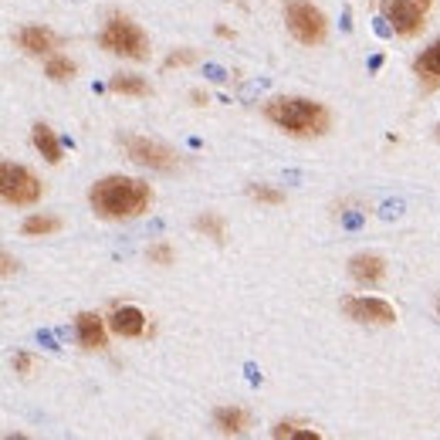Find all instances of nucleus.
I'll list each match as a JSON object with an SVG mask.
<instances>
[{"instance_id": "nucleus-1", "label": "nucleus", "mask_w": 440, "mask_h": 440, "mask_svg": "<svg viewBox=\"0 0 440 440\" xmlns=\"http://www.w3.org/2000/svg\"><path fill=\"white\" fill-rule=\"evenodd\" d=\"M88 204H92L95 217H102V220H133V217H139V213H146L153 207V190L142 180L105 176V180H98L92 187Z\"/></svg>"}, {"instance_id": "nucleus-2", "label": "nucleus", "mask_w": 440, "mask_h": 440, "mask_svg": "<svg viewBox=\"0 0 440 440\" xmlns=\"http://www.w3.org/2000/svg\"><path fill=\"white\" fill-rule=\"evenodd\" d=\"M265 119H268L271 126H278L281 133L298 135V139L326 135L328 126H332L328 112L319 102H312V98H288V95L271 98L268 105H265Z\"/></svg>"}, {"instance_id": "nucleus-3", "label": "nucleus", "mask_w": 440, "mask_h": 440, "mask_svg": "<svg viewBox=\"0 0 440 440\" xmlns=\"http://www.w3.org/2000/svg\"><path fill=\"white\" fill-rule=\"evenodd\" d=\"M98 44L109 51V55H119V58H133V61H146L149 58V38L142 34V27H135L129 18L122 14H112Z\"/></svg>"}, {"instance_id": "nucleus-4", "label": "nucleus", "mask_w": 440, "mask_h": 440, "mask_svg": "<svg viewBox=\"0 0 440 440\" xmlns=\"http://www.w3.org/2000/svg\"><path fill=\"white\" fill-rule=\"evenodd\" d=\"M285 20H288V31L291 38L305 48H315L322 44L328 34V20L326 14L312 4V0H288L285 4Z\"/></svg>"}, {"instance_id": "nucleus-5", "label": "nucleus", "mask_w": 440, "mask_h": 440, "mask_svg": "<svg viewBox=\"0 0 440 440\" xmlns=\"http://www.w3.org/2000/svg\"><path fill=\"white\" fill-rule=\"evenodd\" d=\"M122 149L133 159L135 166H146V170H159V173H173L180 166V156L176 149H170L166 142L149 139V135H126L122 139Z\"/></svg>"}, {"instance_id": "nucleus-6", "label": "nucleus", "mask_w": 440, "mask_h": 440, "mask_svg": "<svg viewBox=\"0 0 440 440\" xmlns=\"http://www.w3.org/2000/svg\"><path fill=\"white\" fill-rule=\"evenodd\" d=\"M0 193H4V204H11V207H34L41 200V180L27 166L4 163L0 166Z\"/></svg>"}, {"instance_id": "nucleus-7", "label": "nucleus", "mask_w": 440, "mask_h": 440, "mask_svg": "<svg viewBox=\"0 0 440 440\" xmlns=\"http://www.w3.org/2000/svg\"><path fill=\"white\" fill-rule=\"evenodd\" d=\"M380 11H383V20L389 24V31L400 34V38H417L427 24V11L417 7L413 0H380Z\"/></svg>"}, {"instance_id": "nucleus-8", "label": "nucleus", "mask_w": 440, "mask_h": 440, "mask_svg": "<svg viewBox=\"0 0 440 440\" xmlns=\"http://www.w3.org/2000/svg\"><path fill=\"white\" fill-rule=\"evenodd\" d=\"M342 312L352 322H359V326H393V322H396L393 305L383 302V298H369V295L342 298Z\"/></svg>"}, {"instance_id": "nucleus-9", "label": "nucleus", "mask_w": 440, "mask_h": 440, "mask_svg": "<svg viewBox=\"0 0 440 440\" xmlns=\"http://www.w3.org/2000/svg\"><path fill=\"white\" fill-rule=\"evenodd\" d=\"M109 328L115 335H122V339H139L146 332V315L135 305H126V308L115 305V312L109 315Z\"/></svg>"}, {"instance_id": "nucleus-10", "label": "nucleus", "mask_w": 440, "mask_h": 440, "mask_svg": "<svg viewBox=\"0 0 440 440\" xmlns=\"http://www.w3.org/2000/svg\"><path fill=\"white\" fill-rule=\"evenodd\" d=\"M349 274H352V281L356 285H380L386 274V261L380 254H356L352 261H349Z\"/></svg>"}, {"instance_id": "nucleus-11", "label": "nucleus", "mask_w": 440, "mask_h": 440, "mask_svg": "<svg viewBox=\"0 0 440 440\" xmlns=\"http://www.w3.org/2000/svg\"><path fill=\"white\" fill-rule=\"evenodd\" d=\"M75 328H78V342L81 349H88V352H102L109 339H105V326H102V319H98L95 312H81L75 319Z\"/></svg>"}, {"instance_id": "nucleus-12", "label": "nucleus", "mask_w": 440, "mask_h": 440, "mask_svg": "<svg viewBox=\"0 0 440 440\" xmlns=\"http://www.w3.org/2000/svg\"><path fill=\"white\" fill-rule=\"evenodd\" d=\"M413 75L423 88H440V41H434L430 48H423L417 61H413Z\"/></svg>"}, {"instance_id": "nucleus-13", "label": "nucleus", "mask_w": 440, "mask_h": 440, "mask_svg": "<svg viewBox=\"0 0 440 440\" xmlns=\"http://www.w3.org/2000/svg\"><path fill=\"white\" fill-rule=\"evenodd\" d=\"M18 44L27 51V55H51L58 48V38L48 31V27H24L18 34Z\"/></svg>"}, {"instance_id": "nucleus-14", "label": "nucleus", "mask_w": 440, "mask_h": 440, "mask_svg": "<svg viewBox=\"0 0 440 440\" xmlns=\"http://www.w3.org/2000/svg\"><path fill=\"white\" fill-rule=\"evenodd\" d=\"M31 142H34V149H38L51 166L61 163V142H58V135L51 133V126H44V122H34V129H31Z\"/></svg>"}, {"instance_id": "nucleus-15", "label": "nucleus", "mask_w": 440, "mask_h": 440, "mask_svg": "<svg viewBox=\"0 0 440 440\" xmlns=\"http://www.w3.org/2000/svg\"><path fill=\"white\" fill-rule=\"evenodd\" d=\"M213 423L220 434H244L248 430V413L241 406H217L213 410Z\"/></svg>"}, {"instance_id": "nucleus-16", "label": "nucleus", "mask_w": 440, "mask_h": 440, "mask_svg": "<svg viewBox=\"0 0 440 440\" xmlns=\"http://www.w3.org/2000/svg\"><path fill=\"white\" fill-rule=\"evenodd\" d=\"M109 88H112L115 95H133V98H149L153 95V85L146 81V78L139 75H115L109 81Z\"/></svg>"}, {"instance_id": "nucleus-17", "label": "nucleus", "mask_w": 440, "mask_h": 440, "mask_svg": "<svg viewBox=\"0 0 440 440\" xmlns=\"http://www.w3.org/2000/svg\"><path fill=\"white\" fill-rule=\"evenodd\" d=\"M193 227H196V234H204V237H211L213 244H224L227 241V224H224V217L220 213H200L196 220H193Z\"/></svg>"}, {"instance_id": "nucleus-18", "label": "nucleus", "mask_w": 440, "mask_h": 440, "mask_svg": "<svg viewBox=\"0 0 440 440\" xmlns=\"http://www.w3.org/2000/svg\"><path fill=\"white\" fill-rule=\"evenodd\" d=\"M61 230V220L58 217H44V213H34L20 224V234L24 237H48V234H58Z\"/></svg>"}, {"instance_id": "nucleus-19", "label": "nucleus", "mask_w": 440, "mask_h": 440, "mask_svg": "<svg viewBox=\"0 0 440 440\" xmlns=\"http://www.w3.org/2000/svg\"><path fill=\"white\" fill-rule=\"evenodd\" d=\"M75 61L65 55H51L48 58V65H44V75L51 78V81H68V78H75Z\"/></svg>"}, {"instance_id": "nucleus-20", "label": "nucleus", "mask_w": 440, "mask_h": 440, "mask_svg": "<svg viewBox=\"0 0 440 440\" xmlns=\"http://www.w3.org/2000/svg\"><path fill=\"white\" fill-rule=\"evenodd\" d=\"M248 196L258 200V204H268V207H281V204H285V193L274 190V187H265V183H251Z\"/></svg>"}, {"instance_id": "nucleus-21", "label": "nucleus", "mask_w": 440, "mask_h": 440, "mask_svg": "<svg viewBox=\"0 0 440 440\" xmlns=\"http://www.w3.org/2000/svg\"><path fill=\"white\" fill-rule=\"evenodd\" d=\"M278 440H285V437H291V440H319V430H305L302 423H278L274 430H271Z\"/></svg>"}, {"instance_id": "nucleus-22", "label": "nucleus", "mask_w": 440, "mask_h": 440, "mask_svg": "<svg viewBox=\"0 0 440 440\" xmlns=\"http://www.w3.org/2000/svg\"><path fill=\"white\" fill-rule=\"evenodd\" d=\"M146 258H149L153 265H163V268H166V265H173V248L170 244H153V248L146 251Z\"/></svg>"}, {"instance_id": "nucleus-23", "label": "nucleus", "mask_w": 440, "mask_h": 440, "mask_svg": "<svg viewBox=\"0 0 440 440\" xmlns=\"http://www.w3.org/2000/svg\"><path fill=\"white\" fill-rule=\"evenodd\" d=\"M193 61H196V51L183 48V51H173V55L166 58V65H163V68H187V65H193Z\"/></svg>"}, {"instance_id": "nucleus-24", "label": "nucleus", "mask_w": 440, "mask_h": 440, "mask_svg": "<svg viewBox=\"0 0 440 440\" xmlns=\"http://www.w3.org/2000/svg\"><path fill=\"white\" fill-rule=\"evenodd\" d=\"M14 369H18L20 376H31V373H34V359H31L27 352H18V356H14Z\"/></svg>"}, {"instance_id": "nucleus-25", "label": "nucleus", "mask_w": 440, "mask_h": 440, "mask_svg": "<svg viewBox=\"0 0 440 440\" xmlns=\"http://www.w3.org/2000/svg\"><path fill=\"white\" fill-rule=\"evenodd\" d=\"M193 105H207V95H204V92H193Z\"/></svg>"}, {"instance_id": "nucleus-26", "label": "nucleus", "mask_w": 440, "mask_h": 440, "mask_svg": "<svg viewBox=\"0 0 440 440\" xmlns=\"http://www.w3.org/2000/svg\"><path fill=\"white\" fill-rule=\"evenodd\" d=\"M14 271V261H11V254H4V274H11Z\"/></svg>"}, {"instance_id": "nucleus-27", "label": "nucleus", "mask_w": 440, "mask_h": 440, "mask_svg": "<svg viewBox=\"0 0 440 440\" xmlns=\"http://www.w3.org/2000/svg\"><path fill=\"white\" fill-rule=\"evenodd\" d=\"M413 4H417V7H423V11L430 7V0H413Z\"/></svg>"}, {"instance_id": "nucleus-28", "label": "nucleus", "mask_w": 440, "mask_h": 440, "mask_svg": "<svg viewBox=\"0 0 440 440\" xmlns=\"http://www.w3.org/2000/svg\"><path fill=\"white\" fill-rule=\"evenodd\" d=\"M437 139H440V126H437Z\"/></svg>"}]
</instances>
